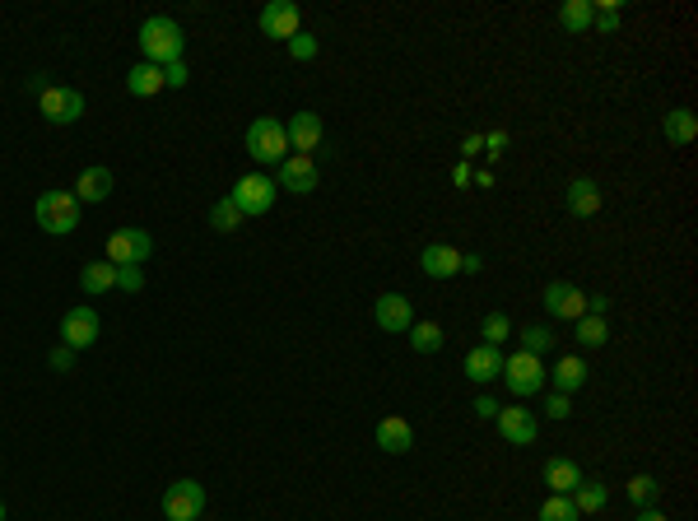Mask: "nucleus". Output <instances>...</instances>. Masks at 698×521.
<instances>
[{
	"label": "nucleus",
	"instance_id": "21",
	"mask_svg": "<svg viewBox=\"0 0 698 521\" xmlns=\"http://www.w3.org/2000/svg\"><path fill=\"white\" fill-rule=\"evenodd\" d=\"M377 447L387 456H405L410 447H415V428H410V419L401 415H387L382 424H377Z\"/></svg>",
	"mask_w": 698,
	"mask_h": 521
},
{
	"label": "nucleus",
	"instance_id": "35",
	"mask_svg": "<svg viewBox=\"0 0 698 521\" xmlns=\"http://www.w3.org/2000/svg\"><path fill=\"white\" fill-rule=\"evenodd\" d=\"M480 335H484V345L498 349L512 335V317H508V312H489V317H484V326H480Z\"/></svg>",
	"mask_w": 698,
	"mask_h": 521
},
{
	"label": "nucleus",
	"instance_id": "11",
	"mask_svg": "<svg viewBox=\"0 0 698 521\" xmlns=\"http://www.w3.org/2000/svg\"><path fill=\"white\" fill-rule=\"evenodd\" d=\"M373 321H377V331L405 335L415 326V303L405 294H382V298H373Z\"/></svg>",
	"mask_w": 698,
	"mask_h": 521
},
{
	"label": "nucleus",
	"instance_id": "10",
	"mask_svg": "<svg viewBox=\"0 0 698 521\" xmlns=\"http://www.w3.org/2000/svg\"><path fill=\"white\" fill-rule=\"evenodd\" d=\"M98 335H103V321H98V312L89 308V303H80V308H70L66 317H61V345L75 349V354L94 345Z\"/></svg>",
	"mask_w": 698,
	"mask_h": 521
},
{
	"label": "nucleus",
	"instance_id": "36",
	"mask_svg": "<svg viewBox=\"0 0 698 521\" xmlns=\"http://www.w3.org/2000/svg\"><path fill=\"white\" fill-rule=\"evenodd\" d=\"M117 289L140 294V289H145V266H117Z\"/></svg>",
	"mask_w": 698,
	"mask_h": 521
},
{
	"label": "nucleus",
	"instance_id": "5",
	"mask_svg": "<svg viewBox=\"0 0 698 521\" xmlns=\"http://www.w3.org/2000/svg\"><path fill=\"white\" fill-rule=\"evenodd\" d=\"M275 196H280V187H275V177H266V173L238 177V182H233V191H229V201L242 210V219H261V214H270Z\"/></svg>",
	"mask_w": 698,
	"mask_h": 521
},
{
	"label": "nucleus",
	"instance_id": "18",
	"mask_svg": "<svg viewBox=\"0 0 698 521\" xmlns=\"http://www.w3.org/2000/svg\"><path fill=\"white\" fill-rule=\"evenodd\" d=\"M419 270H424L429 280H452V275H461V252L447 247V242H429V247L419 252Z\"/></svg>",
	"mask_w": 698,
	"mask_h": 521
},
{
	"label": "nucleus",
	"instance_id": "23",
	"mask_svg": "<svg viewBox=\"0 0 698 521\" xmlns=\"http://www.w3.org/2000/svg\"><path fill=\"white\" fill-rule=\"evenodd\" d=\"M163 89H168V84H163V66H149V61H140V66L126 70V94L154 98V94H163Z\"/></svg>",
	"mask_w": 698,
	"mask_h": 521
},
{
	"label": "nucleus",
	"instance_id": "47",
	"mask_svg": "<svg viewBox=\"0 0 698 521\" xmlns=\"http://www.w3.org/2000/svg\"><path fill=\"white\" fill-rule=\"evenodd\" d=\"M470 177H475V173H470V163H457V168H452V182H457V187H466Z\"/></svg>",
	"mask_w": 698,
	"mask_h": 521
},
{
	"label": "nucleus",
	"instance_id": "32",
	"mask_svg": "<svg viewBox=\"0 0 698 521\" xmlns=\"http://www.w3.org/2000/svg\"><path fill=\"white\" fill-rule=\"evenodd\" d=\"M540 521H582V512L573 508V498L568 494H550L540 503Z\"/></svg>",
	"mask_w": 698,
	"mask_h": 521
},
{
	"label": "nucleus",
	"instance_id": "7",
	"mask_svg": "<svg viewBox=\"0 0 698 521\" xmlns=\"http://www.w3.org/2000/svg\"><path fill=\"white\" fill-rule=\"evenodd\" d=\"M205 512L201 480H173L163 489V521H196Z\"/></svg>",
	"mask_w": 698,
	"mask_h": 521
},
{
	"label": "nucleus",
	"instance_id": "19",
	"mask_svg": "<svg viewBox=\"0 0 698 521\" xmlns=\"http://www.w3.org/2000/svg\"><path fill=\"white\" fill-rule=\"evenodd\" d=\"M112 187H117V177H112L108 163H94V168H84L80 182H75V201L80 205H98V201H108Z\"/></svg>",
	"mask_w": 698,
	"mask_h": 521
},
{
	"label": "nucleus",
	"instance_id": "29",
	"mask_svg": "<svg viewBox=\"0 0 698 521\" xmlns=\"http://www.w3.org/2000/svg\"><path fill=\"white\" fill-rule=\"evenodd\" d=\"M210 228H215V233H238L242 228V210L229 201V196H219V201L210 205Z\"/></svg>",
	"mask_w": 698,
	"mask_h": 521
},
{
	"label": "nucleus",
	"instance_id": "13",
	"mask_svg": "<svg viewBox=\"0 0 698 521\" xmlns=\"http://www.w3.org/2000/svg\"><path fill=\"white\" fill-rule=\"evenodd\" d=\"M275 187L294 191V196H308V191H317V163H312V154H289V159L275 168Z\"/></svg>",
	"mask_w": 698,
	"mask_h": 521
},
{
	"label": "nucleus",
	"instance_id": "25",
	"mask_svg": "<svg viewBox=\"0 0 698 521\" xmlns=\"http://www.w3.org/2000/svg\"><path fill=\"white\" fill-rule=\"evenodd\" d=\"M80 289L89 298L112 294V289H117V266H112V261H89V266L80 270Z\"/></svg>",
	"mask_w": 698,
	"mask_h": 521
},
{
	"label": "nucleus",
	"instance_id": "1",
	"mask_svg": "<svg viewBox=\"0 0 698 521\" xmlns=\"http://www.w3.org/2000/svg\"><path fill=\"white\" fill-rule=\"evenodd\" d=\"M140 52H145L149 66H173V61H182V52H187V33H182V24L177 19H168V14H149L145 24H140Z\"/></svg>",
	"mask_w": 698,
	"mask_h": 521
},
{
	"label": "nucleus",
	"instance_id": "14",
	"mask_svg": "<svg viewBox=\"0 0 698 521\" xmlns=\"http://www.w3.org/2000/svg\"><path fill=\"white\" fill-rule=\"evenodd\" d=\"M261 33H266V38H280V42L303 33V19H298L294 0H270L266 10H261Z\"/></svg>",
	"mask_w": 698,
	"mask_h": 521
},
{
	"label": "nucleus",
	"instance_id": "8",
	"mask_svg": "<svg viewBox=\"0 0 698 521\" xmlns=\"http://www.w3.org/2000/svg\"><path fill=\"white\" fill-rule=\"evenodd\" d=\"M154 256V238L149 228H117L108 238V261L112 266H145Z\"/></svg>",
	"mask_w": 698,
	"mask_h": 521
},
{
	"label": "nucleus",
	"instance_id": "38",
	"mask_svg": "<svg viewBox=\"0 0 698 521\" xmlns=\"http://www.w3.org/2000/svg\"><path fill=\"white\" fill-rule=\"evenodd\" d=\"M545 415H550L554 424H559V419H568V415H573V396H559V391H550V396H545Z\"/></svg>",
	"mask_w": 698,
	"mask_h": 521
},
{
	"label": "nucleus",
	"instance_id": "24",
	"mask_svg": "<svg viewBox=\"0 0 698 521\" xmlns=\"http://www.w3.org/2000/svg\"><path fill=\"white\" fill-rule=\"evenodd\" d=\"M661 135H666L671 145H694L698 117L689 112V107H675V112H666V117H661Z\"/></svg>",
	"mask_w": 698,
	"mask_h": 521
},
{
	"label": "nucleus",
	"instance_id": "31",
	"mask_svg": "<svg viewBox=\"0 0 698 521\" xmlns=\"http://www.w3.org/2000/svg\"><path fill=\"white\" fill-rule=\"evenodd\" d=\"M573 326H578V345L582 349H601L605 340H610V331H605V317H591V312H587V317H578Z\"/></svg>",
	"mask_w": 698,
	"mask_h": 521
},
{
	"label": "nucleus",
	"instance_id": "26",
	"mask_svg": "<svg viewBox=\"0 0 698 521\" xmlns=\"http://www.w3.org/2000/svg\"><path fill=\"white\" fill-rule=\"evenodd\" d=\"M405 335H410V349H415V354H438V349L447 345V335L438 321H415Z\"/></svg>",
	"mask_w": 698,
	"mask_h": 521
},
{
	"label": "nucleus",
	"instance_id": "46",
	"mask_svg": "<svg viewBox=\"0 0 698 521\" xmlns=\"http://www.w3.org/2000/svg\"><path fill=\"white\" fill-rule=\"evenodd\" d=\"M633 521H671V517H666L661 508H638V517H633Z\"/></svg>",
	"mask_w": 698,
	"mask_h": 521
},
{
	"label": "nucleus",
	"instance_id": "42",
	"mask_svg": "<svg viewBox=\"0 0 698 521\" xmlns=\"http://www.w3.org/2000/svg\"><path fill=\"white\" fill-rule=\"evenodd\" d=\"M480 270H484L480 252H461V275H480Z\"/></svg>",
	"mask_w": 698,
	"mask_h": 521
},
{
	"label": "nucleus",
	"instance_id": "28",
	"mask_svg": "<svg viewBox=\"0 0 698 521\" xmlns=\"http://www.w3.org/2000/svg\"><path fill=\"white\" fill-rule=\"evenodd\" d=\"M624 494H629L633 508H657L661 484H657V475H633V480L624 484Z\"/></svg>",
	"mask_w": 698,
	"mask_h": 521
},
{
	"label": "nucleus",
	"instance_id": "37",
	"mask_svg": "<svg viewBox=\"0 0 698 521\" xmlns=\"http://www.w3.org/2000/svg\"><path fill=\"white\" fill-rule=\"evenodd\" d=\"M317 52H322V47H317L312 33H294V38H289V56H294V61H312Z\"/></svg>",
	"mask_w": 698,
	"mask_h": 521
},
{
	"label": "nucleus",
	"instance_id": "17",
	"mask_svg": "<svg viewBox=\"0 0 698 521\" xmlns=\"http://www.w3.org/2000/svg\"><path fill=\"white\" fill-rule=\"evenodd\" d=\"M461 373L475 382V387H489V382H498V373H503V354H498L494 345H475L461 359Z\"/></svg>",
	"mask_w": 698,
	"mask_h": 521
},
{
	"label": "nucleus",
	"instance_id": "4",
	"mask_svg": "<svg viewBox=\"0 0 698 521\" xmlns=\"http://www.w3.org/2000/svg\"><path fill=\"white\" fill-rule=\"evenodd\" d=\"M503 387L517 396V401H531V396H540L545 391V363L536 359V354H526V349H517V354H508L503 359Z\"/></svg>",
	"mask_w": 698,
	"mask_h": 521
},
{
	"label": "nucleus",
	"instance_id": "44",
	"mask_svg": "<svg viewBox=\"0 0 698 521\" xmlns=\"http://www.w3.org/2000/svg\"><path fill=\"white\" fill-rule=\"evenodd\" d=\"M484 149H489V159H498V154L508 149V135H503V131H494V135H489V140H484Z\"/></svg>",
	"mask_w": 698,
	"mask_h": 521
},
{
	"label": "nucleus",
	"instance_id": "20",
	"mask_svg": "<svg viewBox=\"0 0 698 521\" xmlns=\"http://www.w3.org/2000/svg\"><path fill=\"white\" fill-rule=\"evenodd\" d=\"M587 359H578V354H564V359L554 363V368H545V382H554V391L559 396H573V391L587 387Z\"/></svg>",
	"mask_w": 698,
	"mask_h": 521
},
{
	"label": "nucleus",
	"instance_id": "12",
	"mask_svg": "<svg viewBox=\"0 0 698 521\" xmlns=\"http://www.w3.org/2000/svg\"><path fill=\"white\" fill-rule=\"evenodd\" d=\"M545 312L554 321H578V317H587V294L568 280H550L545 284Z\"/></svg>",
	"mask_w": 698,
	"mask_h": 521
},
{
	"label": "nucleus",
	"instance_id": "40",
	"mask_svg": "<svg viewBox=\"0 0 698 521\" xmlns=\"http://www.w3.org/2000/svg\"><path fill=\"white\" fill-rule=\"evenodd\" d=\"M470 410H475V419H498V401H494V396H489V391H480Z\"/></svg>",
	"mask_w": 698,
	"mask_h": 521
},
{
	"label": "nucleus",
	"instance_id": "16",
	"mask_svg": "<svg viewBox=\"0 0 698 521\" xmlns=\"http://www.w3.org/2000/svg\"><path fill=\"white\" fill-rule=\"evenodd\" d=\"M284 135H289V149H298V154H312V149L322 145V117L317 112H294V117L284 121Z\"/></svg>",
	"mask_w": 698,
	"mask_h": 521
},
{
	"label": "nucleus",
	"instance_id": "15",
	"mask_svg": "<svg viewBox=\"0 0 698 521\" xmlns=\"http://www.w3.org/2000/svg\"><path fill=\"white\" fill-rule=\"evenodd\" d=\"M564 201H568V214H578V219H596L605 205L601 187H596V177H573L564 187Z\"/></svg>",
	"mask_w": 698,
	"mask_h": 521
},
{
	"label": "nucleus",
	"instance_id": "41",
	"mask_svg": "<svg viewBox=\"0 0 698 521\" xmlns=\"http://www.w3.org/2000/svg\"><path fill=\"white\" fill-rule=\"evenodd\" d=\"M47 363H52L56 373H70V368H75V349H66V345L52 349V359H47Z\"/></svg>",
	"mask_w": 698,
	"mask_h": 521
},
{
	"label": "nucleus",
	"instance_id": "22",
	"mask_svg": "<svg viewBox=\"0 0 698 521\" xmlns=\"http://www.w3.org/2000/svg\"><path fill=\"white\" fill-rule=\"evenodd\" d=\"M540 475H545V484H550V494H573L587 475H582L578 461H568V456H550L545 466H540Z\"/></svg>",
	"mask_w": 698,
	"mask_h": 521
},
{
	"label": "nucleus",
	"instance_id": "34",
	"mask_svg": "<svg viewBox=\"0 0 698 521\" xmlns=\"http://www.w3.org/2000/svg\"><path fill=\"white\" fill-rule=\"evenodd\" d=\"M522 349L526 354H536V359H545L554 349V331L550 326H522Z\"/></svg>",
	"mask_w": 698,
	"mask_h": 521
},
{
	"label": "nucleus",
	"instance_id": "6",
	"mask_svg": "<svg viewBox=\"0 0 698 521\" xmlns=\"http://www.w3.org/2000/svg\"><path fill=\"white\" fill-rule=\"evenodd\" d=\"M38 112L52 126H75L84 117V94L80 89H70V84H47L38 94Z\"/></svg>",
	"mask_w": 698,
	"mask_h": 521
},
{
	"label": "nucleus",
	"instance_id": "39",
	"mask_svg": "<svg viewBox=\"0 0 698 521\" xmlns=\"http://www.w3.org/2000/svg\"><path fill=\"white\" fill-rule=\"evenodd\" d=\"M187 61H173V66H163V84H168V89H187Z\"/></svg>",
	"mask_w": 698,
	"mask_h": 521
},
{
	"label": "nucleus",
	"instance_id": "45",
	"mask_svg": "<svg viewBox=\"0 0 698 521\" xmlns=\"http://www.w3.org/2000/svg\"><path fill=\"white\" fill-rule=\"evenodd\" d=\"M587 312H591V317H605V312H610V298H605V294L587 298Z\"/></svg>",
	"mask_w": 698,
	"mask_h": 521
},
{
	"label": "nucleus",
	"instance_id": "9",
	"mask_svg": "<svg viewBox=\"0 0 698 521\" xmlns=\"http://www.w3.org/2000/svg\"><path fill=\"white\" fill-rule=\"evenodd\" d=\"M494 424H498V438L512 442V447H531V442H536V433H540L536 410H526L522 401H517V405H498Z\"/></svg>",
	"mask_w": 698,
	"mask_h": 521
},
{
	"label": "nucleus",
	"instance_id": "43",
	"mask_svg": "<svg viewBox=\"0 0 698 521\" xmlns=\"http://www.w3.org/2000/svg\"><path fill=\"white\" fill-rule=\"evenodd\" d=\"M461 154H466V159H475V154H484V135H475V131H470L466 140H461Z\"/></svg>",
	"mask_w": 698,
	"mask_h": 521
},
{
	"label": "nucleus",
	"instance_id": "2",
	"mask_svg": "<svg viewBox=\"0 0 698 521\" xmlns=\"http://www.w3.org/2000/svg\"><path fill=\"white\" fill-rule=\"evenodd\" d=\"M33 214H38V228L52 233V238H66V233L80 228V201H75V191H61V187L42 191Z\"/></svg>",
	"mask_w": 698,
	"mask_h": 521
},
{
	"label": "nucleus",
	"instance_id": "33",
	"mask_svg": "<svg viewBox=\"0 0 698 521\" xmlns=\"http://www.w3.org/2000/svg\"><path fill=\"white\" fill-rule=\"evenodd\" d=\"M591 5H596V14H591V28H596V33H619L624 14H619L615 0H591Z\"/></svg>",
	"mask_w": 698,
	"mask_h": 521
},
{
	"label": "nucleus",
	"instance_id": "49",
	"mask_svg": "<svg viewBox=\"0 0 698 521\" xmlns=\"http://www.w3.org/2000/svg\"><path fill=\"white\" fill-rule=\"evenodd\" d=\"M196 521H201V517H196Z\"/></svg>",
	"mask_w": 698,
	"mask_h": 521
},
{
	"label": "nucleus",
	"instance_id": "3",
	"mask_svg": "<svg viewBox=\"0 0 698 521\" xmlns=\"http://www.w3.org/2000/svg\"><path fill=\"white\" fill-rule=\"evenodd\" d=\"M247 154L266 168H280L289 159V135H284V121L280 117H256L247 126Z\"/></svg>",
	"mask_w": 698,
	"mask_h": 521
},
{
	"label": "nucleus",
	"instance_id": "30",
	"mask_svg": "<svg viewBox=\"0 0 698 521\" xmlns=\"http://www.w3.org/2000/svg\"><path fill=\"white\" fill-rule=\"evenodd\" d=\"M591 14H596V5H591V0H568L564 10H559V24H564L568 33H587Z\"/></svg>",
	"mask_w": 698,
	"mask_h": 521
},
{
	"label": "nucleus",
	"instance_id": "27",
	"mask_svg": "<svg viewBox=\"0 0 698 521\" xmlns=\"http://www.w3.org/2000/svg\"><path fill=\"white\" fill-rule=\"evenodd\" d=\"M568 498H573V508L587 517V512H601L605 503H610V489H605V480H582Z\"/></svg>",
	"mask_w": 698,
	"mask_h": 521
},
{
	"label": "nucleus",
	"instance_id": "48",
	"mask_svg": "<svg viewBox=\"0 0 698 521\" xmlns=\"http://www.w3.org/2000/svg\"><path fill=\"white\" fill-rule=\"evenodd\" d=\"M0 521H5V503H0Z\"/></svg>",
	"mask_w": 698,
	"mask_h": 521
}]
</instances>
